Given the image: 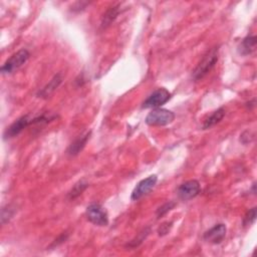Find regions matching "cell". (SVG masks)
<instances>
[{"mask_svg":"<svg viewBox=\"0 0 257 257\" xmlns=\"http://www.w3.org/2000/svg\"><path fill=\"white\" fill-rule=\"evenodd\" d=\"M87 218L90 222L98 226H107L109 225V214L101 204L92 203L88 206L86 211Z\"/></svg>","mask_w":257,"mask_h":257,"instance_id":"obj_4","label":"cell"},{"mask_svg":"<svg viewBox=\"0 0 257 257\" xmlns=\"http://www.w3.org/2000/svg\"><path fill=\"white\" fill-rule=\"evenodd\" d=\"M151 232V229L150 228H145L143 231H141L138 236L136 238H134L130 243H128L127 244V247H130V248H136L138 246H140L142 243H143V241L146 239L148 237V235L150 234Z\"/></svg>","mask_w":257,"mask_h":257,"instance_id":"obj_16","label":"cell"},{"mask_svg":"<svg viewBox=\"0 0 257 257\" xmlns=\"http://www.w3.org/2000/svg\"><path fill=\"white\" fill-rule=\"evenodd\" d=\"M255 219H256V207H253L245 214L243 218V226H250L251 224L254 223Z\"/></svg>","mask_w":257,"mask_h":257,"instance_id":"obj_18","label":"cell"},{"mask_svg":"<svg viewBox=\"0 0 257 257\" xmlns=\"http://www.w3.org/2000/svg\"><path fill=\"white\" fill-rule=\"evenodd\" d=\"M91 136H92V132H88L86 133L85 135L83 136H80L78 137L72 145L69 147L68 149V154L70 156H76L78 155L80 152H82L85 147H86V145L87 143L89 142V140L91 139Z\"/></svg>","mask_w":257,"mask_h":257,"instance_id":"obj_11","label":"cell"},{"mask_svg":"<svg viewBox=\"0 0 257 257\" xmlns=\"http://www.w3.org/2000/svg\"><path fill=\"white\" fill-rule=\"evenodd\" d=\"M224 117H225V110L223 108L216 110L215 111H213L212 115H210L205 120L203 124V128L204 130H207V128L214 127L215 125L219 124Z\"/></svg>","mask_w":257,"mask_h":257,"instance_id":"obj_13","label":"cell"},{"mask_svg":"<svg viewBox=\"0 0 257 257\" xmlns=\"http://www.w3.org/2000/svg\"><path fill=\"white\" fill-rule=\"evenodd\" d=\"M30 56V54L25 48L18 51V53H15L12 55L5 62L3 66L1 67V73L2 74H10L13 73L15 71H18L20 67H22L23 64L28 60Z\"/></svg>","mask_w":257,"mask_h":257,"instance_id":"obj_3","label":"cell"},{"mask_svg":"<svg viewBox=\"0 0 257 257\" xmlns=\"http://www.w3.org/2000/svg\"><path fill=\"white\" fill-rule=\"evenodd\" d=\"M171 92L165 89L160 88L153 92L142 105L143 109H157L165 105L171 99Z\"/></svg>","mask_w":257,"mask_h":257,"instance_id":"obj_5","label":"cell"},{"mask_svg":"<svg viewBox=\"0 0 257 257\" xmlns=\"http://www.w3.org/2000/svg\"><path fill=\"white\" fill-rule=\"evenodd\" d=\"M175 120V114L173 111L157 108L150 111L146 117V124L151 127H163L170 125Z\"/></svg>","mask_w":257,"mask_h":257,"instance_id":"obj_2","label":"cell"},{"mask_svg":"<svg viewBox=\"0 0 257 257\" xmlns=\"http://www.w3.org/2000/svg\"><path fill=\"white\" fill-rule=\"evenodd\" d=\"M201 192V185L197 180H189L181 184L178 188V197L183 201H189L199 195Z\"/></svg>","mask_w":257,"mask_h":257,"instance_id":"obj_7","label":"cell"},{"mask_svg":"<svg viewBox=\"0 0 257 257\" xmlns=\"http://www.w3.org/2000/svg\"><path fill=\"white\" fill-rule=\"evenodd\" d=\"M13 214H14V210H13V208H11V205L7 206V208H3L2 209V216H1L2 224L9 221L12 218Z\"/></svg>","mask_w":257,"mask_h":257,"instance_id":"obj_19","label":"cell"},{"mask_svg":"<svg viewBox=\"0 0 257 257\" xmlns=\"http://www.w3.org/2000/svg\"><path fill=\"white\" fill-rule=\"evenodd\" d=\"M89 187V183L85 180H80L78 181L73 187V189L69 192L68 197L70 200H73L75 198H77L78 196H80L83 194V193L86 191V189Z\"/></svg>","mask_w":257,"mask_h":257,"instance_id":"obj_15","label":"cell"},{"mask_svg":"<svg viewBox=\"0 0 257 257\" xmlns=\"http://www.w3.org/2000/svg\"><path fill=\"white\" fill-rule=\"evenodd\" d=\"M227 233L226 225L223 223L216 224L211 229H209L204 233V240L211 244H220L224 240Z\"/></svg>","mask_w":257,"mask_h":257,"instance_id":"obj_8","label":"cell"},{"mask_svg":"<svg viewBox=\"0 0 257 257\" xmlns=\"http://www.w3.org/2000/svg\"><path fill=\"white\" fill-rule=\"evenodd\" d=\"M32 119H29V116H23L16 120L13 124H11L4 132V139H11L18 135H19L25 128L31 125Z\"/></svg>","mask_w":257,"mask_h":257,"instance_id":"obj_9","label":"cell"},{"mask_svg":"<svg viewBox=\"0 0 257 257\" xmlns=\"http://www.w3.org/2000/svg\"><path fill=\"white\" fill-rule=\"evenodd\" d=\"M219 58V48L214 47L210 52H208L202 60L199 62L197 68L192 73V78L197 82V80L202 79L206 74L210 73V71L215 67Z\"/></svg>","mask_w":257,"mask_h":257,"instance_id":"obj_1","label":"cell"},{"mask_svg":"<svg viewBox=\"0 0 257 257\" xmlns=\"http://www.w3.org/2000/svg\"><path fill=\"white\" fill-rule=\"evenodd\" d=\"M62 74L59 73L57 74H55L50 83H48L41 91L38 92L37 93V96L38 98H41V99H46L50 96L59 86L60 84L62 83Z\"/></svg>","mask_w":257,"mask_h":257,"instance_id":"obj_10","label":"cell"},{"mask_svg":"<svg viewBox=\"0 0 257 257\" xmlns=\"http://www.w3.org/2000/svg\"><path fill=\"white\" fill-rule=\"evenodd\" d=\"M172 222H165L163 223L161 226L158 228V234L160 236H164L166 234H168L172 228Z\"/></svg>","mask_w":257,"mask_h":257,"instance_id":"obj_20","label":"cell"},{"mask_svg":"<svg viewBox=\"0 0 257 257\" xmlns=\"http://www.w3.org/2000/svg\"><path fill=\"white\" fill-rule=\"evenodd\" d=\"M120 8H121V5H116L107 10V12L103 16V20H102L103 28H107L108 26H110L112 22L115 21V19L118 18V15L121 12Z\"/></svg>","mask_w":257,"mask_h":257,"instance_id":"obj_14","label":"cell"},{"mask_svg":"<svg viewBox=\"0 0 257 257\" xmlns=\"http://www.w3.org/2000/svg\"><path fill=\"white\" fill-rule=\"evenodd\" d=\"M175 206H176V202L169 201V202L163 204L161 207H159L157 209V212H156L157 218L160 219V218H162L163 216H165L168 212H170L172 210V209H174Z\"/></svg>","mask_w":257,"mask_h":257,"instance_id":"obj_17","label":"cell"},{"mask_svg":"<svg viewBox=\"0 0 257 257\" xmlns=\"http://www.w3.org/2000/svg\"><path fill=\"white\" fill-rule=\"evenodd\" d=\"M157 182H158V177L156 175H151L148 177V178L140 181L132 192V196H131L132 200L133 201L140 200L144 196L149 194L156 186Z\"/></svg>","mask_w":257,"mask_h":257,"instance_id":"obj_6","label":"cell"},{"mask_svg":"<svg viewBox=\"0 0 257 257\" xmlns=\"http://www.w3.org/2000/svg\"><path fill=\"white\" fill-rule=\"evenodd\" d=\"M256 48V37L248 36L246 37L239 46V53L243 55H251Z\"/></svg>","mask_w":257,"mask_h":257,"instance_id":"obj_12","label":"cell"}]
</instances>
